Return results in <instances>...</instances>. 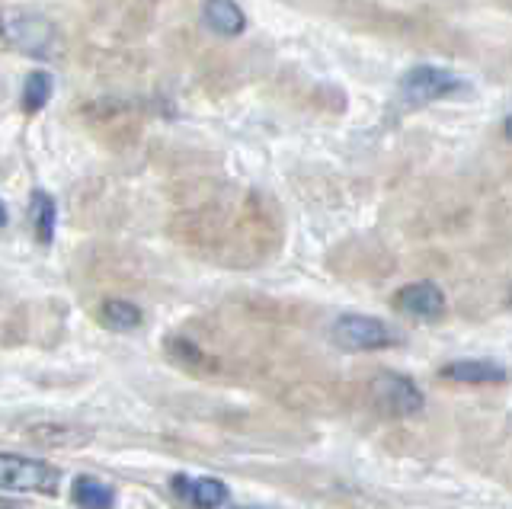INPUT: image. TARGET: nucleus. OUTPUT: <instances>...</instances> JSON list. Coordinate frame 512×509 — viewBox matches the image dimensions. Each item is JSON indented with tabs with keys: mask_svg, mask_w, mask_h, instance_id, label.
I'll use <instances>...</instances> for the list:
<instances>
[{
	"mask_svg": "<svg viewBox=\"0 0 512 509\" xmlns=\"http://www.w3.org/2000/svg\"><path fill=\"white\" fill-rule=\"evenodd\" d=\"M202 20L218 36H240L247 29V13L237 4H231V0H212V4H205Z\"/></svg>",
	"mask_w": 512,
	"mask_h": 509,
	"instance_id": "obj_9",
	"label": "nucleus"
},
{
	"mask_svg": "<svg viewBox=\"0 0 512 509\" xmlns=\"http://www.w3.org/2000/svg\"><path fill=\"white\" fill-rule=\"evenodd\" d=\"M400 100L410 103V106H426V103H436L452 97V93L468 90V84L461 81L455 71L448 68H436V65H416L410 68L404 77H400Z\"/></svg>",
	"mask_w": 512,
	"mask_h": 509,
	"instance_id": "obj_3",
	"label": "nucleus"
},
{
	"mask_svg": "<svg viewBox=\"0 0 512 509\" xmlns=\"http://www.w3.org/2000/svg\"><path fill=\"white\" fill-rule=\"evenodd\" d=\"M100 321L109 330H135L144 324V311L135 305V301L125 298H106L100 305Z\"/></svg>",
	"mask_w": 512,
	"mask_h": 509,
	"instance_id": "obj_11",
	"label": "nucleus"
},
{
	"mask_svg": "<svg viewBox=\"0 0 512 509\" xmlns=\"http://www.w3.org/2000/svg\"><path fill=\"white\" fill-rule=\"evenodd\" d=\"M71 500L80 509H112V503H116V490H112L106 481H100V477L80 474L71 487Z\"/></svg>",
	"mask_w": 512,
	"mask_h": 509,
	"instance_id": "obj_10",
	"label": "nucleus"
},
{
	"mask_svg": "<svg viewBox=\"0 0 512 509\" xmlns=\"http://www.w3.org/2000/svg\"><path fill=\"white\" fill-rule=\"evenodd\" d=\"M0 42L26 55H52L58 45V33L52 20L39 17V13L13 10L0 13Z\"/></svg>",
	"mask_w": 512,
	"mask_h": 509,
	"instance_id": "obj_1",
	"label": "nucleus"
},
{
	"mask_svg": "<svg viewBox=\"0 0 512 509\" xmlns=\"http://www.w3.org/2000/svg\"><path fill=\"white\" fill-rule=\"evenodd\" d=\"M170 487L176 490V497H183L189 506L196 509H218L228 500V484L218 481V477H189V474H176Z\"/></svg>",
	"mask_w": 512,
	"mask_h": 509,
	"instance_id": "obj_7",
	"label": "nucleus"
},
{
	"mask_svg": "<svg viewBox=\"0 0 512 509\" xmlns=\"http://www.w3.org/2000/svg\"><path fill=\"white\" fill-rule=\"evenodd\" d=\"M32 228H36V237L42 244H52L55 237V228H58V205H55V196L42 193V189H36L32 193Z\"/></svg>",
	"mask_w": 512,
	"mask_h": 509,
	"instance_id": "obj_12",
	"label": "nucleus"
},
{
	"mask_svg": "<svg viewBox=\"0 0 512 509\" xmlns=\"http://www.w3.org/2000/svg\"><path fill=\"white\" fill-rule=\"evenodd\" d=\"M52 90H55V77L48 71H29L26 81H23V106L29 113H39V109L48 106L52 100Z\"/></svg>",
	"mask_w": 512,
	"mask_h": 509,
	"instance_id": "obj_13",
	"label": "nucleus"
},
{
	"mask_svg": "<svg viewBox=\"0 0 512 509\" xmlns=\"http://www.w3.org/2000/svg\"><path fill=\"white\" fill-rule=\"evenodd\" d=\"M442 378L461 381V385H503L506 369L490 359H461V362H448L442 369Z\"/></svg>",
	"mask_w": 512,
	"mask_h": 509,
	"instance_id": "obj_8",
	"label": "nucleus"
},
{
	"mask_svg": "<svg viewBox=\"0 0 512 509\" xmlns=\"http://www.w3.org/2000/svg\"><path fill=\"white\" fill-rule=\"evenodd\" d=\"M7 218H10V215H7V205H4V202H0V228H4V225H7Z\"/></svg>",
	"mask_w": 512,
	"mask_h": 509,
	"instance_id": "obj_14",
	"label": "nucleus"
},
{
	"mask_svg": "<svg viewBox=\"0 0 512 509\" xmlns=\"http://www.w3.org/2000/svg\"><path fill=\"white\" fill-rule=\"evenodd\" d=\"M506 135H509V138H512V116H509V119H506Z\"/></svg>",
	"mask_w": 512,
	"mask_h": 509,
	"instance_id": "obj_15",
	"label": "nucleus"
},
{
	"mask_svg": "<svg viewBox=\"0 0 512 509\" xmlns=\"http://www.w3.org/2000/svg\"><path fill=\"white\" fill-rule=\"evenodd\" d=\"M372 401L388 413V417H413V413L423 410L426 397L407 375L378 372L372 378Z\"/></svg>",
	"mask_w": 512,
	"mask_h": 509,
	"instance_id": "obj_5",
	"label": "nucleus"
},
{
	"mask_svg": "<svg viewBox=\"0 0 512 509\" xmlns=\"http://www.w3.org/2000/svg\"><path fill=\"white\" fill-rule=\"evenodd\" d=\"M244 509H260V506H244Z\"/></svg>",
	"mask_w": 512,
	"mask_h": 509,
	"instance_id": "obj_16",
	"label": "nucleus"
},
{
	"mask_svg": "<svg viewBox=\"0 0 512 509\" xmlns=\"http://www.w3.org/2000/svg\"><path fill=\"white\" fill-rule=\"evenodd\" d=\"M330 340L346 349V353H368V349H388L397 346L400 337L391 324L378 321L372 314H343L330 327Z\"/></svg>",
	"mask_w": 512,
	"mask_h": 509,
	"instance_id": "obj_2",
	"label": "nucleus"
},
{
	"mask_svg": "<svg viewBox=\"0 0 512 509\" xmlns=\"http://www.w3.org/2000/svg\"><path fill=\"white\" fill-rule=\"evenodd\" d=\"M394 301L400 311L410 317H420V321H436L445 311V295L436 282H410L397 292Z\"/></svg>",
	"mask_w": 512,
	"mask_h": 509,
	"instance_id": "obj_6",
	"label": "nucleus"
},
{
	"mask_svg": "<svg viewBox=\"0 0 512 509\" xmlns=\"http://www.w3.org/2000/svg\"><path fill=\"white\" fill-rule=\"evenodd\" d=\"M61 481L55 465L45 461L0 452V490L4 493H52Z\"/></svg>",
	"mask_w": 512,
	"mask_h": 509,
	"instance_id": "obj_4",
	"label": "nucleus"
}]
</instances>
